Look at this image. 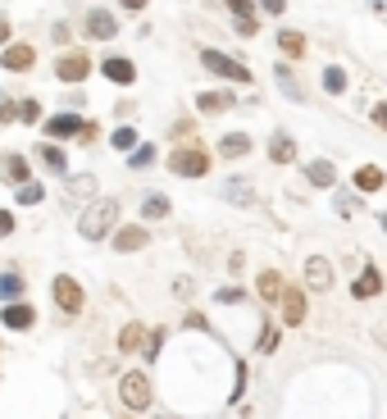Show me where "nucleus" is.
Masks as SVG:
<instances>
[{
  "label": "nucleus",
  "instance_id": "1",
  "mask_svg": "<svg viewBox=\"0 0 387 419\" xmlns=\"http://www.w3.org/2000/svg\"><path fill=\"white\" fill-rule=\"evenodd\" d=\"M114 223H119V201H96L91 210H82V219H77V232H82L87 242H100V237H110Z\"/></svg>",
  "mask_w": 387,
  "mask_h": 419
},
{
  "label": "nucleus",
  "instance_id": "2",
  "mask_svg": "<svg viewBox=\"0 0 387 419\" xmlns=\"http://www.w3.org/2000/svg\"><path fill=\"white\" fill-rule=\"evenodd\" d=\"M169 169H173L178 178H205L210 174V151H205V146H182V151L169 155Z\"/></svg>",
  "mask_w": 387,
  "mask_h": 419
},
{
  "label": "nucleus",
  "instance_id": "3",
  "mask_svg": "<svg viewBox=\"0 0 387 419\" xmlns=\"http://www.w3.org/2000/svg\"><path fill=\"white\" fill-rule=\"evenodd\" d=\"M200 64L210 68V73L228 77V82H242V87H251V82H255V77H251V68H246L242 59H232V55H223V50H200Z\"/></svg>",
  "mask_w": 387,
  "mask_h": 419
},
{
  "label": "nucleus",
  "instance_id": "4",
  "mask_svg": "<svg viewBox=\"0 0 387 419\" xmlns=\"http://www.w3.org/2000/svg\"><path fill=\"white\" fill-rule=\"evenodd\" d=\"M119 401L128 410H146V406H151V378L137 374V369H133V374H123L119 378Z\"/></svg>",
  "mask_w": 387,
  "mask_h": 419
},
{
  "label": "nucleus",
  "instance_id": "5",
  "mask_svg": "<svg viewBox=\"0 0 387 419\" xmlns=\"http://www.w3.org/2000/svg\"><path fill=\"white\" fill-rule=\"evenodd\" d=\"M50 297H55V306L64 310V315H77V310H82V287H77L68 274H59L55 283H50Z\"/></svg>",
  "mask_w": 387,
  "mask_h": 419
},
{
  "label": "nucleus",
  "instance_id": "6",
  "mask_svg": "<svg viewBox=\"0 0 387 419\" xmlns=\"http://www.w3.org/2000/svg\"><path fill=\"white\" fill-rule=\"evenodd\" d=\"M87 73H91V55H82V50H68V55L55 59V77L59 82H82Z\"/></svg>",
  "mask_w": 387,
  "mask_h": 419
},
{
  "label": "nucleus",
  "instance_id": "7",
  "mask_svg": "<svg viewBox=\"0 0 387 419\" xmlns=\"http://www.w3.org/2000/svg\"><path fill=\"white\" fill-rule=\"evenodd\" d=\"M0 64L10 68V73H28V68L37 64V50L28 41H14V46H5V55H0Z\"/></svg>",
  "mask_w": 387,
  "mask_h": 419
},
{
  "label": "nucleus",
  "instance_id": "8",
  "mask_svg": "<svg viewBox=\"0 0 387 419\" xmlns=\"http://www.w3.org/2000/svg\"><path fill=\"white\" fill-rule=\"evenodd\" d=\"M87 123L77 119V114H55V119H46V137H55V142H68V137H82Z\"/></svg>",
  "mask_w": 387,
  "mask_h": 419
},
{
  "label": "nucleus",
  "instance_id": "9",
  "mask_svg": "<svg viewBox=\"0 0 387 419\" xmlns=\"http://www.w3.org/2000/svg\"><path fill=\"white\" fill-rule=\"evenodd\" d=\"M305 287H314V292H328L332 287V265L323 255H310L305 260Z\"/></svg>",
  "mask_w": 387,
  "mask_h": 419
},
{
  "label": "nucleus",
  "instance_id": "10",
  "mask_svg": "<svg viewBox=\"0 0 387 419\" xmlns=\"http://www.w3.org/2000/svg\"><path fill=\"white\" fill-rule=\"evenodd\" d=\"M283 324H292V328H296V324H305V292H296V287H283Z\"/></svg>",
  "mask_w": 387,
  "mask_h": 419
},
{
  "label": "nucleus",
  "instance_id": "11",
  "mask_svg": "<svg viewBox=\"0 0 387 419\" xmlns=\"http://www.w3.org/2000/svg\"><path fill=\"white\" fill-rule=\"evenodd\" d=\"M100 73L110 77V82H119V87H133V82H137V68H133V59H123V55L105 59V64H100Z\"/></svg>",
  "mask_w": 387,
  "mask_h": 419
},
{
  "label": "nucleus",
  "instance_id": "12",
  "mask_svg": "<svg viewBox=\"0 0 387 419\" xmlns=\"http://www.w3.org/2000/svg\"><path fill=\"white\" fill-rule=\"evenodd\" d=\"M228 10L237 14V32H242V37H255V32H260V19H255V0H228Z\"/></svg>",
  "mask_w": 387,
  "mask_h": 419
},
{
  "label": "nucleus",
  "instance_id": "13",
  "mask_svg": "<svg viewBox=\"0 0 387 419\" xmlns=\"http://www.w3.org/2000/svg\"><path fill=\"white\" fill-rule=\"evenodd\" d=\"M146 242H151V232H146L142 223H128V228L114 232V251H142Z\"/></svg>",
  "mask_w": 387,
  "mask_h": 419
},
{
  "label": "nucleus",
  "instance_id": "14",
  "mask_svg": "<svg viewBox=\"0 0 387 419\" xmlns=\"http://www.w3.org/2000/svg\"><path fill=\"white\" fill-rule=\"evenodd\" d=\"M0 319L10 324V328H32V324H37V310L28 306V301H10V306L0 310Z\"/></svg>",
  "mask_w": 387,
  "mask_h": 419
},
{
  "label": "nucleus",
  "instance_id": "15",
  "mask_svg": "<svg viewBox=\"0 0 387 419\" xmlns=\"http://www.w3.org/2000/svg\"><path fill=\"white\" fill-rule=\"evenodd\" d=\"M114 32H119L114 14H105V10H91V14H87V37H96V41H110Z\"/></svg>",
  "mask_w": 387,
  "mask_h": 419
},
{
  "label": "nucleus",
  "instance_id": "16",
  "mask_svg": "<svg viewBox=\"0 0 387 419\" xmlns=\"http://www.w3.org/2000/svg\"><path fill=\"white\" fill-rule=\"evenodd\" d=\"M269 160H274V165H292V160H296V142H292L287 133H274L269 137Z\"/></svg>",
  "mask_w": 387,
  "mask_h": 419
},
{
  "label": "nucleus",
  "instance_id": "17",
  "mask_svg": "<svg viewBox=\"0 0 387 419\" xmlns=\"http://www.w3.org/2000/svg\"><path fill=\"white\" fill-rule=\"evenodd\" d=\"M378 292H383V274H378V269H365V274L351 283V297H360V301L378 297Z\"/></svg>",
  "mask_w": 387,
  "mask_h": 419
},
{
  "label": "nucleus",
  "instance_id": "18",
  "mask_svg": "<svg viewBox=\"0 0 387 419\" xmlns=\"http://www.w3.org/2000/svg\"><path fill=\"white\" fill-rule=\"evenodd\" d=\"M0 174L10 178V183H32V165H28L23 155H5V160H0Z\"/></svg>",
  "mask_w": 387,
  "mask_h": 419
},
{
  "label": "nucleus",
  "instance_id": "19",
  "mask_svg": "<svg viewBox=\"0 0 387 419\" xmlns=\"http://www.w3.org/2000/svg\"><path fill=\"white\" fill-rule=\"evenodd\" d=\"M246 151H251V137H246V133H228V137L219 142V155H223V160H242Z\"/></svg>",
  "mask_w": 387,
  "mask_h": 419
},
{
  "label": "nucleus",
  "instance_id": "20",
  "mask_svg": "<svg viewBox=\"0 0 387 419\" xmlns=\"http://www.w3.org/2000/svg\"><path fill=\"white\" fill-rule=\"evenodd\" d=\"M146 337H151V333H146L142 324H128V328L119 333V351H128V355H133V351H142V346H146Z\"/></svg>",
  "mask_w": 387,
  "mask_h": 419
},
{
  "label": "nucleus",
  "instance_id": "21",
  "mask_svg": "<svg viewBox=\"0 0 387 419\" xmlns=\"http://www.w3.org/2000/svg\"><path fill=\"white\" fill-rule=\"evenodd\" d=\"M305 178L314 183V187H332V183H337V169H332L328 160H314V165L305 169Z\"/></svg>",
  "mask_w": 387,
  "mask_h": 419
},
{
  "label": "nucleus",
  "instance_id": "22",
  "mask_svg": "<svg viewBox=\"0 0 387 419\" xmlns=\"http://www.w3.org/2000/svg\"><path fill=\"white\" fill-rule=\"evenodd\" d=\"M196 105H200V114H219V110H228V105H232V96H223V91H200Z\"/></svg>",
  "mask_w": 387,
  "mask_h": 419
},
{
  "label": "nucleus",
  "instance_id": "23",
  "mask_svg": "<svg viewBox=\"0 0 387 419\" xmlns=\"http://www.w3.org/2000/svg\"><path fill=\"white\" fill-rule=\"evenodd\" d=\"M278 50L292 55V59H301V55H305V37H301V32H278Z\"/></svg>",
  "mask_w": 387,
  "mask_h": 419
},
{
  "label": "nucleus",
  "instance_id": "24",
  "mask_svg": "<svg viewBox=\"0 0 387 419\" xmlns=\"http://www.w3.org/2000/svg\"><path fill=\"white\" fill-rule=\"evenodd\" d=\"M260 297L269 301V306H278V297H283V278L269 269V274H260Z\"/></svg>",
  "mask_w": 387,
  "mask_h": 419
},
{
  "label": "nucleus",
  "instance_id": "25",
  "mask_svg": "<svg viewBox=\"0 0 387 419\" xmlns=\"http://www.w3.org/2000/svg\"><path fill=\"white\" fill-rule=\"evenodd\" d=\"M355 187H360V192H378V187H383V169L365 165L360 174H355Z\"/></svg>",
  "mask_w": 387,
  "mask_h": 419
},
{
  "label": "nucleus",
  "instance_id": "26",
  "mask_svg": "<svg viewBox=\"0 0 387 419\" xmlns=\"http://www.w3.org/2000/svg\"><path fill=\"white\" fill-rule=\"evenodd\" d=\"M323 91H332V96H342V91H346V68H337V64H332L328 73H323Z\"/></svg>",
  "mask_w": 387,
  "mask_h": 419
},
{
  "label": "nucleus",
  "instance_id": "27",
  "mask_svg": "<svg viewBox=\"0 0 387 419\" xmlns=\"http://www.w3.org/2000/svg\"><path fill=\"white\" fill-rule=\"evenodd\" d=\"M41 160H46V169H55V174H64V169H68L64 151H59V146H50V142L41 146Z\"/></svg>",
  "mask_w": 387,
  "mask_h": 419
},
{
  "label": "nucleus",
  "instance_id": "28",
  "mask_svg": "<svg viewBox=\"0 0 387 419\" xmlns=\"http://www.w3.org/2000/svg\"><path fill=\"white\" fill-rule=\"evenodd\" d=\"M142 214H146V219H164V214H169V196H146Z\"/></svg>",
  "mask_w": 387,
  "mask_h": 419
},
{
  "label": "nucleus",
  "instance_id": "29",
  "mask_svg": "<svg viewBox=\"0 0 387 419\" xmlns=\"http://www.w3.org/2000/svg\"><path fill=\"white\" fill-rule=\"evenodd\" d=\"M128 165H133V169H151V165H155V146H137Z\"/></svg>",
  "mask_w": 387,
  "mask_h": 419
},
{
  "label": "nucleus",
  "instance_id": "30",
  "mask_svg": "<svg viewBox=\"0 0 387 419\" xmlns=\"http://www.w3.org/2000/svg\"><path fill=\"white\" fill-rule=\"evenodd\" d=\"M19 201L23 205H37V201H46V192L37 187V183H19Z\"/></svg>",
  "mask_w": 387,
  "mask_h": 419
},
{
  "label": "nucleus",
  "instance_id": "31",
  "mask_svg": "<svg viewBox=\"0 0 387 419\" xmlns=\"http://www.w3.org/2000/svg\"><path fill=\"white\" fill-rule=\"evenodd\" d=\"M110 142L119 146V151H133V146H137V128H119V133H114Z\"/></svg>",
  "mask_w": 387,
  "mask_h": 419
},
{
  "label": "nucleus",
  "instance_id": "32",
  "mask_svg": "<svg viewBox=\"0 0 387 419\" xmlns=\"http://www.w3.org/2000/svg\"><path fill=\"white\" fill-rule=\"evenodd\" d=\"M278 342H283V337H278V328L269 324V328H265V337H260V351H265V355H274V351H278Z\"/></svg>",
  "mask_w": 387,
  "mask_h": 419
},
{
  "label": "nucleus",
  "instance_id": "33",
  "mask_svg": "<svg viewBox=\"0 0 387 419\" xmlns=\"http://www.w3.org/2000/svg\"><path fill=\"white\" fill-rule=\"evenodd\" d=\"M19 119L23 123H37V119H41V105H37V100H23V105H19Z\"/></svg>",
  "mask_w": 387,
  "mask_h": 419
},
{
  "label": "nucleus",
  "instance_id": "34",
  "mask_svg": "<svg viewBox=\"0 0 387 419\" xmlns=\"http://www.w3.org/2000/svg\"><path fill=\"white\" fill-rule=\"evenodd\" d=\"M0 292H5V297H19V292H23V278L19 274H5V278H0Z\"/></svg>",
  "mask_w": 387,
  "mask_h": 419
},
{
  "label": "nucleus",
  "instance_id": "35",
  "mask_svg": "<svg viewBox=\"0 0 387 419\" xmlns=\"http://www.w3.org/2000/svg\"><path fill=\"white\" fill-rule=\"evenodd\" d=\"M160 346H164V333L155 328V333H151V337H146V346H142V355H151V360H155V355H160Z\"/></svg>",
  "mask_w": 387,
  "mask_h": 419
},
{
  "label": "nucleus",
  "instance_id": "36",
  "mask_svg": "<svg viewBox=\"0 0 387 419\" xmlns=\"http://www.w3.org/2000/svg\"><path fill=\"white\" fill-rule=\"evenodd\" d=\"M10 119H19V105H14V100H5V96H0V123H10Z\"/></svg>",
  "mask_w": 387,
  "mask_h": 419
},
{
  "label": "nucleus",
  "instance_id": "37",
  "mask_svg": "<svg viewBox=\"0 0 387 419\" xmlns=\"http://www.w3.org/2000/svg\"><path fill=\"white\" fill-rule=\"evenodd\" d=\"M219 301H223V306H237V301H242V287H223Z\"/></svg>",
  "mask_w": 387,
  "mask_h": 419
},
{
  "label": "nucleus",
  "instance_id": "38",
  "mask_svg": "<svg viewBox=\"0 0 387 419\" xmlns=\"http://www.w3.org/2000/svg\"><path fill=\"white\" fill-rule=\"evenodd\" d=\"M10 232H14V214L10 210H0V237H10Z\"/></svg>",
  "mask_w": 387,
  "mask_h": 419
},
{
  "label": "nucleus",
  "instance_id": "39",
  "mask_svg": "<svg viewBox=\"0 0 387 419\" xmlns=\"http://www.w3.org/2000/svg\"><path fill=\"white\" fill-rule=\"evenodd\" d=\"M73 192H77V196H91V192H96V183H91V178H77Z\"/></svg>",
  "mask_w": 387,
  "mask_h": 419
},
{
  "label": "nucleus",
  "instance_id": "40",
  "mask_svg": "<svg viewBox=\"0 0 387 419\" xmlns=\"http://www.w3.org/2000/svg\"><path fill=\"white\" fill-rule=\"evenodd\" d=\"M191 133H196V123H187V119L173 123V137H191Z\"/></svg>",
  "mask_w": 387,
  "mask_h": 419
},
{
  "label": "nucleus",
  "instance_id": "41",
  "mask_svg": "<svg viewBox=\"0 0 387 419\" xmlns=\"http://www.w3.org/2000/svg\"><path fill=\"white\" fill-rule=\"evenodd\" d=\"M260 5H265L269 14H283V10H287V0H260Z\"/></svg>",
  "mask_w": 387,
  "mask_h": 419
},
{
  "label": "nucleus",
  "instance_id": "42",
  "mask_svg": "<svg viewBox=\"0 0 387 419\" xmlns=\"http://www.w3.org/2000/svg\"><path fill=\"white\" fill-rule=\"evenodd\" d=\"M374 123H378V128H387V100H383V105H374Z\"/></svg>",
  "mask_w": 387,
  "mask_h": 419
},
{
  "label": "nucleus",
  "instance_id": "43",
  "mask_svg": "<svg viewBox=\"0 0 387 419\" xmlns=\"http://www.w3.org/2000/svg\"><path fill=\"white\" fill-rule=\"evenodd\" d=\"M5 41H10V23L0 19V46H5Z\"/></svg>",
  "mask_w": 387,
  "mask_h": 419
},
{
  "label": "nucleus",
  "instance_id": "44",
  "mask_svg": "<svg viewBox=\"0 0 387 419\" xmlns=\"http://www.w3.org/2000/svg\"><path fill=\"white\" fill-rule=\"evenodd\" d=\"M123 5H128V10H142V5H146V0H123Z\"/></svg>",
  "mask_w": 387,
  "mask_h": 419
},
{
  "label": "nucleus",
  "instance_id": "45",
  "mask_svg": "<svg viewBox=\"0 0 387 419\" xmlns=\"http://www.w3.org/2000/svg\"><path fill=\"white\" fill-rule=\"evenodd\" d=\"M383 232H387V214H383Z\"/></svg>",
  "mask_w": 387,
  "mask_h": 419
},
{
  "label": "nucleus",
  "instance_id": "46",
  "mask_svg": "<svg viewBox=\"0 0 387 419\" xmlns=\"http://www.w3.org/2000/svg\"><path fill=\"white\" fill-rule=\"evenodd\" d=\"M164 419H173V415H164Z\"/></svg>",
  "mask_w": 387,
  "mask_h": 419
}]
</instances>
